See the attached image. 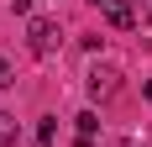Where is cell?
<instances>
[{
    "label": "cell",
    "instance_id": "cell-7",
    "mask_svg": "<svg viewBox=\"0 0 152 147\" xmlns=\"http://www.w3.org/2000/svg\"><path fill=\"white\" fill-rule=\"evenodd\" d=\"M11 11L16 16H31V0H11Z\"/></svg>",
    "mask_w": 152,
    "mask_h": 147
},
{
    "label": "cell",
    "instance_id": "cell-1",
    "mask_svg": "<svg viewBox=\"0 0 152 147\" xmlns=\"http://www.w3.org/2000/svg\"><path fill=\"white\" fill-rule=\"evenodd\" d=\"M58 42H63V26L53 21V16H31V21H26V47L37 53V58L58 53Z\"/></svg>",
    "mask_w": 152,
    "mask_h": 147
},
{
    "label": "cell",
    "instance_id": "cell-5",
    "mask_svg": "<svg viewBox=\"0 0 152 147\" xmlns=\"http://www.w3.org/2000/svg\"><path fill=\"white\" fill-rule=\"evenodd\" d=\"M94 126H100V116H94V110H84V116H79V137H84V142H94Z\"/></svg>",
    "mask_w": 152,
    "mask_h": 147
},
{
    "label": "cell",
    "instance_id": "cell-3",
    "mask_svg": "<svg viewBox=\"0 0 152 147\" xmlns=\"http://www.w3.org/2000/svg\"><path fill=\"white\" fill-rule=\"evenodd\" d=\"M100 11H105V21H110V26H131V21H137L126 0H110V5H100Z\"/></svg>",
    "mask_w": 152,
    "mask_h": 147
},
{
    "label": "cell",
    "instance_id": "cell-6",
    "mask_svg": "<svg viewBox=\"0 0 152 147\" xmlns=\"http://www.w3.org/2000/svg\"><path fill=\"white\" fill-rule=\"evenodd\" d=\"M16 84V68H11V58H0V89H11Z\"/></svg>",
    "mask_w": 152,
    "mask_h": 147
},
{
    "label": "cell",
    "instance_id": "cell-4",
    "mask_svg": "<svg viewBox=\"0 0 152 147\" xmlns=\"http://www.w3.org/2000/svg\"><path fill=\"white\" fill-rule=\"evenodd\" d=\"M53 137H58V121H53V116L37 121V147H53Z\"/></svg>",
    "mask_w": 152,
    "mask_h": 147
},
{
    "label": "cell",
    "instance_id": "cell-8",
    "mask_svg": "<svg viewBox=\"0 0 152 147\" xmlns=\"http://www.w3.org/2000/svg\"><path fill=\"white\" fill-rule=\"evenodd\" d=\"M94 5H110V0H94Z\"/></svg>",
    "mask_w": 152,
    "mask_h": 147
},
{
    "label": "cell",
    "instance_id": "cell-2",
    "mask_svg": "<svg viewBox=\"0 0 152 147\" xmlns=\"http://www.w3.org/2000/svg\"><path fill=\"white\" fill-rule=\"evenodd\" d=\"M115 89H121V68L115 63H94L89 68V100L105 105V100H115Z\"/></svg>",
    "mask_w": 152,
    "mask_h": 147
}]
</instances>
